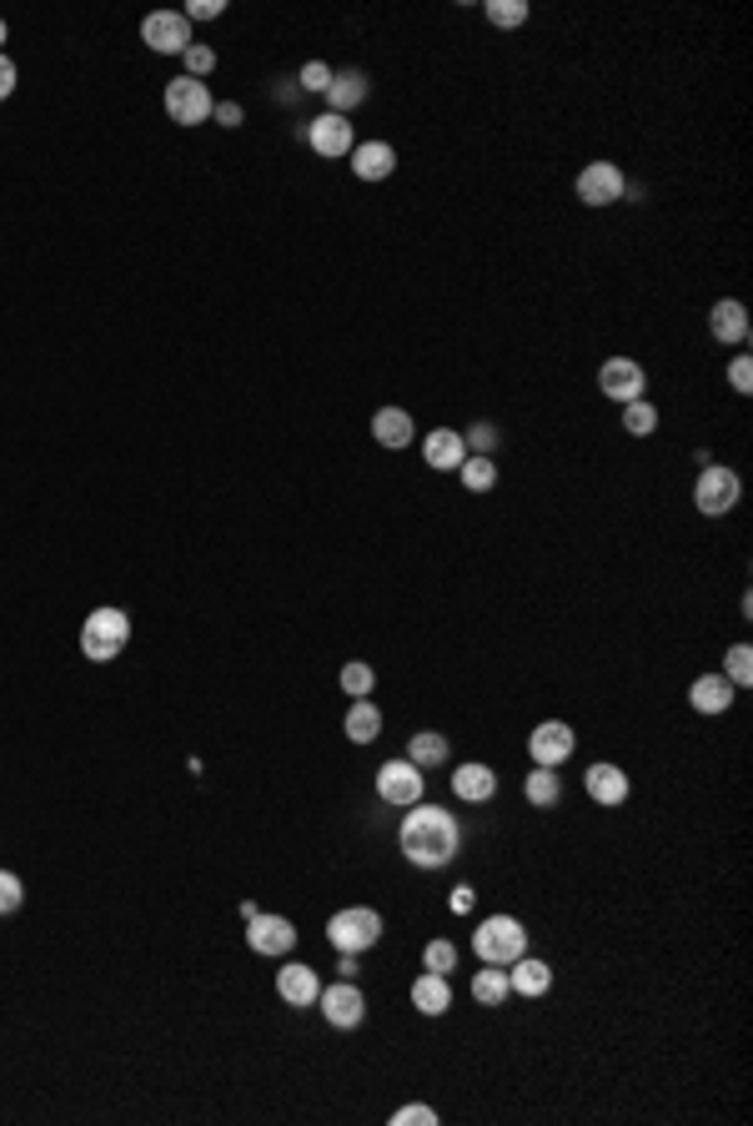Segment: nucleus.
Segmentation results:
<instances>
[{
    "label": "nucleus",
    "mask_w": 753,
    "mask_h": 1126,
    "mask_svg": "<svg viewBox=\"0 0 753 1126\" xmlns=\"http://www.w3.org/2000/svg\"><path fill=\"white\" fill-rule=\"evenodd\" d=\"M397 845H403V855L412 865L442 870V865L457 855V845H462V830H457V820L442 810V805H407Z\"/></svg>",
    "instance_id": "nucleus-1"
},
{
    "label": "nucleus",
    "mask_w": 753,
    "mask_h": 1126,
    "mask_svg": "<svg viewBox=\"0 0 753 1126\" xmlns=\"http://www.w3.org/2000/svg\"><path fill=\"white\" fill-rule=\"evenodd\" d=\"M472 951L482 966H513L518 956H528V930L513 916H487L472 930Z\"/></svg>",
    "instance_id": "nucleus-2"
},
{
    "label": "nucleus",
    "mask_w": 753,
    "mask_h": 1126,
    "mask_svg": "<svg viewBox=\"0 0 753 1126\" xmlns=\"http://www.w3.org/2000/svg\"><path fill=\"white\" fill-rule=\"evenodd\" d=\"M126 639H131V619L121 614V609H111V603L91 609V614H86V624H81V654L96 659V664L116 659L121 649H126Z\"/></svg>",
    "instance_id": "nucleus-3"
},
{
    "label": "nucleus",
    "mask_w": 753,
    "mask_h": 1126,
    "mask_svg": "<svg viewBox=\"0 0 753 1126\" xmlns=\"http://www.w3.org/2000/svg\"><path fill=\"white\" fill-rule=\"evenodd\" d=\"M326 941L337 945L342 956H362V951H372L382 941V916L367 910V905H347V910H337L326 920Z\"/></svg>",
    "instance_id": "nucleus-4"
},
{
    "label": "nucleus",
    "mask_w": 753,
    "mask_h": 1126,
    "mask_svg": "<svg viewBox=\"0 0 753 1126\" xmlns=\"http://www.w3.org/2000/svg\"><path fill=\"white\" fill-rule=\"evenodd\" d=\"M161 101H166V117L176 121V126H201V121H211V111H217V101H211V91H207V81H196V76L166 81Z\"/></svg>",
    "instance_id": "nucleus-5"
},
{
    "label": "nucleus",
    "mask_w": 753,
    "mask_h": 1126,
    "mask_svg": "<svg viewBox=\"0 0 753 1126\" xmlns=\"http://www.w3.org/2000/svg\"><path fill=\"white\" fill-rule=\"evenodd\" d=\"M743 484L733 468H718V463H703L699 484H693V503H699V513H708V518H724L733 503H739Z\"/></svg>",
    "instance_id": "nucleus-6"
},
{
    "label": "nucleus",
    "mask_w": 753,
    "mask_h": 1126,
    "mask_svg": "<svg viewBox=\"0 0 753 1126\" xmlns=\"http://www.w3.org/2000/svg\"><path fill=\"white\" fill-rule=\"evenodd\" d=\"M141 40L161 56H186V46H192V21H186L182 11H151L141 21Z\"/></svg>",
    "instance_id": "nucleus-7"
},
{
    "label": "nucleus",
    "mask_w": 753,
    "mask_h": 1126,
    "mask_svg": "<svg viewBox=\"0 0 753 1126\" xmlns=\"http://www.w3.org/2000/svg\"><path fill=\"white\" fill-rule=\"evenodd\" d=\"M624 182L628 176L613 161H588L578 171V201L583 207H613V201H624Z\"/></svg>",
    "instance_id": "nucleus-8"
},
{
    "label": "nucleus",
    "mask_w": 753,
    "mask_h": 1126,
    "mask_svg": "<svg viewBox=\"0 0 753 1126\" xmlns=\"http://www.w3.org/2000/svg\"><path fill=\"white\" fill-rule=\"evenodd\" d=\"M572 749H578V734H572V724H563V720H543L533 734H528V755H533V764H543V770H558Z\"/></svg>",
    "instance_id": "nucleus-9"
},
{
    "label": "nucleus",
    "mask_w": 753,
    "mask_h": 1126,
    "mask_svg": "<svg viewBox=\"0 0 753 1126\" xmlns=\"http://www.w3.org/2000/svg\"><path fill=\"white\" fill-rule=\"evenodd\" d=\"M597 388H603V397H613V403H638V397L649 393L643 363H633V357H608L603 372H597Z\"/></svg>",
    "instance_id": "nucleus-10"
},
{
    "label": "nucleus",
    "mask_w": 753,
    "mask_h": 1126,
    "mask_svg": "<svg viewBox=\"0 0 753 1126\" xmlns=\"http://www.w3.org/2000/svg\"><path fill=\"white\" fill-rule=\"evenodd\" d=\"M376 795H382V805H417L422 799V770L412 760H387L376 770Z\"/></svg>",
    "instance_id": "nucleus-11"
},
{
    "label": "nucleus",
    "mask_w": 753,
    "mask_h": 1126,
    "mask_svg": "<svg viewBox=\"0 0 753 1126\" xmlns=\"http://www.w3.org/2000/svg\"><path fill=\"white\" fill-rule=\"evenodd\" d=\"M247 945L257 951V956H276V960H282L286 951L297 945V926H292L286 916H261V910H257V916L247 920Z\"/></svg>",
    "instance_id": "nucleus-12"
},
{
    "label": "nucleus",
    "mask_w": 753,
    "mask_h": 1126,
    "mask_svg": "<svg viewBox=\"0 0 753 1126\" xmlns=\"http://www.w3.org/2000/svg\"><path fill=\"white\" fill-rule=\"evenodd\" d=\"M322 1016L337 1031H351V1026H362L367 1021V1001H362V986H351V981H337V986H326L322 995Z\"/></svg>",
    "instance_id": "nucleus-13"
},
{
    "label": "nucleus",
    "mask_w": 753,
    "mask_h": 1126,
    "mask_svg": "<svg viewBox=\"0 0 753 1126\" xmlns=\"http://www.w3.org/2000/svg\"><path fill=\"white\" fill-rule=\"evenodd\" d=\"M276 995H282L286 1006L307 1011V1006H317V995H322V981H317V970H312V966H297V960H286V966L276 970Z\"/></svg>",
    "instance_id": "nucleus-14"
},
{
    "label": "nucleus",
    "mask_w": 753,
    "mask_h": 1126,
    "mask_svg": "<svg viewBox=\"0 0 753 1126\" xmlns=\"http://www.w3.org/2000/svg\"><path fill=\"white\" fill-rule=\"evenodd\" d=\"M307 142H312L322 157H351V146H357V142H351V121L347 117H332V111L307 126Z\"/></svg>",
    "instance_id": "nucleus-15"
},
{
    "label": "nucleus",
    "mask_w": 753,
    "mask_h": 1126,
    "mask_svg": "<svg viewBox=\"0 0 753 1126\" xmlns=\"http://www.w3.org/2000/svg\"><path fill=\"white\" fill-rule=\"evenodd\" d=\"M453 795L468 799V805H487L497 795V770L493 764H457L453 770Z\"/></svg>",
    "instance_id": "nucleus-16"
},
{
    "label": "nucleus",
    "mask_w": 753,
    "mask_h": 1126,
    "mask_svg": "<svg viewBox=\"0 0 753 1126\" xmlns=\"http://www.w3.org/2000/svg\"><path fill=\"white\" fill-rule=\"evenodd\" d=\"M583 790H588V799L593 805H624L628 799V774L618 770V764H588V774H583Z\"/></svg>",
    "instance_id": "nucleus-17"
},
{
    "label": "nucleus",
    "mask_w": 753,
    "mask_h": 1126,
    "mask_svg": "<svg viewBox=\"0 0 753 1126\" xmlns=\"http://www.w3.org/2000/svg\"><path fill=\"white\" fill-rule=\"evenodd\" d=\"M422 458H428V468H437V473H457V468H462V458H468V443H462V432L437 428V432H428Z\"/></svg>",
    "instance_id": "nucleus-18"
},
{
    "label": "nucleus",
    "mask_w": 753,
    "mask_h": 1126,
    "mask_svg": "<svg viewBox=\"0 0 753 1126\" xmlns=\"http://www.w3.org/2000/svg\"><path fill=\"white\" fill-rule=\"evenodd\" d=\"M351 171H357L362 182H387L392 171H397V151H392L387 142H362V146H351Z\"/></svg>",
    "instance_id": "nucleus-19"
},
{
    "label": "nucleus",
    "mask_w": 753,
    "mask_h": 1126,
    "mask_svg": "<svg viewBox=\"0 0 753 1126\" xmlns=\"http://www.w3.org/2000/svg\"><path fill=\"white\" fill-rule=\"evenodd\" d=\"M689 705L699 709V714H728V705H733V684L724 680V674H699L689 689Z\"/></svg>",
    "instance_id": "nucleus-20"
},
{
    "label": "nucleus",
    "mask_w": 753,
    "mask_h": 1126,
    "mask_svg": "<svg viewBox=\"0 0 753 1126\" xmlns=\"http://www.w3.org/2000/svg\"><path fill=\"white\" fill-rule=\"evenodd\" d=\"M708 332H714L718 342H743V338H749V313H743V302H733V297L714 302V313H708Z\"/></svg>",
    "instance_id": "nucleus-21"
},
{
    "label": "nucleus",
    "mask_w": 753,
    "mask_h": 1126,
    "mask_svg": "<svg viewBox=\"0 0 753 1126\" xmlns=\"http://www.w3.org/2000/svg\"><path fill=\"white\" fill-rule=\"evenodd\" d=\"M507 986L518 995H547V986H553V966L547 960H533V956H518L513 960V970H507Z\"/></svg>",
    "instance_id": "nucleus-22"
},
{
    "label": "nucleus",
    "mask_w": 753,
    "mask_h": 1126,
    "mask_svg": "<svg viewBox=\"0 0 753 1126\" xmlns=\"http://www.w3.org/2000/svg\"><path fill=\"white\" fill-rule=\"evenodd\" d=\"M412 1006L422 1011V1016H442V1011L453 1006V986H447V976H437V970L417 976V981H412Z\"/></svg>",
    "instance_id": "nucleus-23"
},
{
    "label": "nucleus",
    "mask_w": 753,
    "mask_h": 1126,
    "mask_svg": "<svg viewBox=\"0 0 753 1126\" xmlns=\"http://www.w3.org/2000/svg\"><path fill=\"white\" fill-rule=\"evenodd\" d=\"M367 101V76L362 71H342V76H332V86H326V106H332V117H347L351 106Z\"/></svg>",
    "instance_id": "nucleus-24"
},
{
    "label": "nucleus",
    "mask_w": 753,
    "mask_h": 1126,
    "mask_svg": "<svg viewBox=\"0 0 753 1126\" xmlns=\"http://www.w3.org/2000/svg\"><path fill=\"white\" fill-rule=\"evenodd\" d=\"M372 438L382 448H407V443H412V418H407L403 407H376Z\"/></svg>",
    "instance_id": "nucleus-25"
},
{
    "label": "nucleus",
    "mask_w": 753,
    "mask_h": 1126,
    "mask_svg": "<svg viewBox=\"0 0 753 1126\" xmlns=\"http://www.w3.org/2000/svg\"><path fill=\"white\" fill-rule=\"evenodd\" d=\"M376 734H382V709H376L372 699H357V705L347 709V739L351 745H372Z\"/></svg>",
    "instance_id": "nucleus-26"
},
{
    "label": "nucleus",
    "mask_w": 753,
    "mask_h": 1126,
    "mask_svg": "<svg viewBox=\"0 0 753 1126\" xmlns=\"http://www.w3.org/2000/svg\"><path fill=\"white\" fill-rule=\"evenodd\" d=\"M407 760H412L422 774H428V770H442V764H447V739H442V734H432V730L412 734V745H407Z\"/></svg>",
    "instance_id": "nucleus-27"
},
{
    "label": "nucleus",
    "mask_w": 753,
    "mask_h": 1126,
    "mask_svg": "<svg viewBox=\"0 0 753 1126\" xmlns=\"http://www.w3.org/2000/svg\"><path fill=\"white\" fill-rule=\"evenodd\" d=\"M507 991H513V986H507L503 966H482L478 976H472V1001H478V1006H503Z\"/></svg>",
    "instance_id": "nucleus-28"
},
{
    "label": "nucleus",
    "mask_w": 753,
    "mask_h": 1126,
    "mask_svg": "<svg viewBox=\"0 0 753 1126\" xmlns=\"http://www.w3.org/2000/svg\"><path fill=\"white\" fill-rule=\"evenodd\" d=\"M522 795H528V805L547 810V805H558V799H563V785H558V774L538 764V770L528 774V780H522Z\"/></svg>",
    "instance_id": "nucleus-29"
},
{
    "label": "nucleus",
    "mask_w": 753,
    "mask_h": 1126,
    "mask_svg": "<svg viewBox=\"0 0 753 1126\" xmlns=\"http://www.w3.org/2000/svg\"><path fill=\"white\" fill-rule=\"evenodd\" d=\"M457 473H462V488H472V493H487V488L497 484V468H493V458H487V453H468Z\"/></svg>",
    "instance_id": "nucleus-30"
},
{
    "label": "nucleus",
    "mask_w": 753,
    "mask_h": 1126,
    "mask_svg": "<svg viewBox=\"0 0 753 1126\" xmlns=\"http://www.w3.org/2000/svg\"><path fill=\"white\" fill-rule=\"evenodd\" d=\"M724 680L733 684V689H749V684H753V649H749V644H733V649H728Z\"/></svg>",
    "instance_id": "nucleus-31"
},
{
    "label": "nucleus",
    "mask_w": 753,
    "mask_h": 1126,
    "mask_svg": "<svg viewBox=\"0 0 753 1126\" xmlns=\"http://www.w3.org/2000/svg\"><path fill=\"white\" fill-rule=\"evenodd\" d=\"M624 428L633 432V438H649V432L658 428V407L643 403V397H638V403H624Z\"/></svg>",
    "instance_id": "nucleus-32"
},
{
    "label": "nucleus",
    "mask_w": 753,
    "mask_h": 1126,
    "mask_svg": "<svg viewBox=\"0 0 753 1126\" xmlns=\"http://www.w3.org/2000/svg\"><path fill=\"white\" fill-rule=\"evenodd\" d=\"M487 21L503 30L522 26V21H528V0H487Z\"/></svg>",
    "instance_id": "nucleus-33"
},
{
    "label": "nucleus",
    "mask_w": 753,
    "mask_h": 1126,
    "mask_svg": "<svg viewBox=\"0 0 753 1126\" xmlns=\"http://www.w3.org/2000/svg\"><path fill=\"white\" fill-rule=\"evenodd\" d=\"M372 684H376L372 664H347V669H342V689H347L351 699H367V695H372Z\"/></svg>",
    "instance_id": "nucleus-34"
},
{
    "label": "nucleus",
    "mask_w": 753,
    "mask_h": 1126,
    "mask_svg": "<svg viewBox=\"0 0 753 1126\" xmlns=\"http://www.w3.org/2000/svg\"><path fill=\"white\" fill-rule=\"evenodd\" d=\"M21 901H26V885H21V876H15V870H0V916L21 910Z\"/></svg>",
    "instance_id": "nucleus-35"
},
{
    "label": "nucleus",
    "mask_w": 753,
    "mask_h": 1126,
    "mask_svg": "<svg viewBox=\"0 0 753 1126\" xmlns=\"http://www.w3.org/2000/svg\"><path fill=\"white\" fill-rule=\"evenodd\" d=\"M422 966L437 970V976H447V970L457 966V945L453 941H432L428 951H422Z\"/></svg>",
    "instance_id": "nucleus-36"
},
{
    "label": "nucleus",
    "mask_w": 753,
    "mask_h": 1126,
    "mask_svg": "<svg viewBox=\"0 0 753 1126\" xmlns=\"http://www.w3.org/2000/svg\"><path fill=\"white\" fill-rule=\"evenodd\" d=\"M297 86H301V91H322V96H326V86H332V66H322V61H307V66H301V76H297Z\"/></svg>",
    "instance_id": "nucleus-37"
},
{
    "label": "nucleus",
    "mask_w": 753,
    "mask_h": 1126,
    "mask_svg": "<svg viewBox=\"0 0 753 1126\" xmlns=\"http://www.w3.org/2000/svg\"><path fill=\"white\" fill-rule=\"evenodd\" d=\"M462 443H468V453H493L497 428H493V423H472V428L462 432Z\"/></svg>",
    "instance_id": "nucleus-38"
},
{
    "label": "nucleus",
    "mask_w": 753,
    "mask_h": 1126,
    "mask_svg": "<svg viewBox=\"0 0 753 1126\" xmlns=\"http://www.w3.org/2000/svg\"><path fill=\"white\" fill-rule=\"evenodd\" d=\"M392 1126H437V1112H432V1106H397Z\"/></svg>",
    "instance_id": "nucleus-39"
},
{
    "label": "nucleus",
    "mask_w": 753,
    "mask_h": 1126,
    "mask_svg": "<svg viewBox=\"0 0 753 1126\" xmlns=\"http://www.w3.org/2000/svg\"><path fill=\"white\" fill-rule=\"evenodd\" d=\"M211 66H217V51H211V46H186V71H192L196 81L207 76Z\"/></svg>",
    "instance_id": "nucleus-40"
},
{
    "label": "nucleus",
    "mask_w": 753,
    "mask_h": 1126,
    "mask_svg": "<svg viewBox=\"0 0 753 1126\" xmlns=\"http://www.w3.org/2000/svg\"><path fill=\"white\" fill-rule=\"evenodd\" d=\"M728 382H733V393H753V357H733L728 363Z\"/></svg>",
    "instance_id": "nucleus-41"
},
{
    "label": "nucleus",
    "mask_w": 753,
    "mask_h": 1126,
    "mask_svg": "<svg viewBox=\"0 0 753 1126\" xmlns=\"http://www.w3.org/2000/svg\"><path fill=\"white\" fill-rule=\"evenodd\" d=\"M226 11V5H221V0H192V5H186V21H217V15Z\"/></svg>",
    "instance_id": "nucleus-42"
},
{
    "label": "nucleus",
    "mask_w": 753,
    "mask_h": 1126,
    "mask_svg": "<svg viewBox=\"0 0 753 1126\" xmlns=\"http://www.w3.org/2000/svg\"><path fill=\"white\" fill-rule=\"evenodd\" d=\"M15 91V61L5 51H0V101H5V96Z\"/></svg>",
    "instance_id": "nucleus-43"
},
{
    "label": "nucleus",
    "mask_w": 753,
    "mask_h": 1126,
    "mask_svg": "<svg viewBox=\"0 0 753 1126\" xmlns=\"http://www.w3.org/2000/svg\"><path fill=\"white\" fill-rule=\"evenodd\" d=\"M211 117H217L221 126H242V106H236V101H217V111H211Z\"/></svg>",
    "instance_id": "nucleus-44"
},
{
    "label": "nucleus",
    "mask_w": 753,
    "mask_h": 1126,
    "mask_svg": "<svg viewBox=\"0 0 753 1126\" xmlns=\"http://www.w3.org/2000/svg\"><path fill=\"white\" fill-rule=\"evenodd\" d=\"M453 910H457V916H462V910H472V891H468V885H462V891H453Z\"/></svg>",
    "instance_id": "nucleus-45"
},
{
    "label": "nucleus",
    "mask_w": 753,
    "mask_h": 1126,
    "mask_svg": "<svg viewBox=\"0 0 753 1126\" xmlns=\"http://www.w3.org/2000/svg\"><path fill=\"white\" fill-rule=\"evenodd\" d=\"M337 970H342V981H351V976H357V956H342Z\"/></svg>",
    "instance_id": "nucleus-46"
},
{
    "label": "nucleus",
    "mask_w": 753,
    "mask_h": 1126,
    "mask_svg": "<svg viewBox=\"0 0 753 1126\" xmlns=\"http://www.w3.org/2000/svg\"><path fill=\"white\" fill-rule=\"evenodd\" d=\"M0 46H5V21H0Z\"/></svg>",
    "instance_id": "nucleus-47"
}]
</instances>
